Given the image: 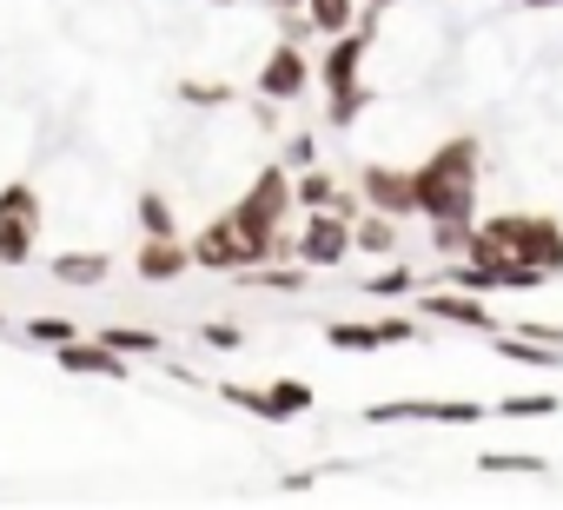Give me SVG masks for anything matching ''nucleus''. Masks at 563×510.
<instances>
[{
	"label": "nucleus",
	"mask_w": 563,
	"mask_h": 510,
	"mask_svg": "<svg viewBox=\"0 0 563 510\" xmlns=\"http://www.w3.org/2000/svg\"><path fill=\"white\" fill-rule=\"evenodd\" d=\"M477 186H484V140L451 133L411 166L418 219H477Z\"/></svg>",
	"instance_id": "nucleus-1"
},
{
	"label": "nucleus",
	"mask_w": 563,
	"mask_h": 510,
	"mask_svg": "<svg viewBox=\"0 0 563 510\" xmlns=\"http://www.w3.org/2000/svg\"><path fill=\"white\" fill-rule=\"evenodd\" d=\"M299 206H292V166L286 159H265L258 173H252V186L225 206V219H232V232L245 239V259L258 266V259H278V252H292V232H286V219H292Z\"/></svg>",
	"instance_id": "nucleus-2"
},
{
	"label": "nucleus",
	"mask_w": 563,
	"mask_h": 510,
	"mask_svg": "<svg viewBox=\"0 0 563 510\" xmlns=\"http://www.w3.org/2000/svg\"><path fill=\"white\" fill-rule=\"evenodd\" d=\"M464 252H497V259H517L543 279H563V219L556 212H490L471 225Z\"/></svg>",
	"instance_id": "nucleus-3"
},
{
	"label": "nucleus",
	"mask_w": 563,
	"mask_h": 510,
	"mask_svg": "<svg viewBox=\"0 0 563 510\" xmlns=\"http://www.w3.org/2000/svg\"><path fill=\"white\" fill-rule=\"evenodd\" d=\"M41 225H47V206L27 179H8L0 186V273L27 266L41 252Z\"/></svg>",
	"instance_id": "nucleus-4"
},
{
	"label": "nucleus",
	"mask_w": 563,
	"mask_h": 510,
	"mask_svg": "<svg viewBox=\"0 0 563 510\" xmlns=\"http://www.w3.org/2000/svg\"><path fill=\"white\" fill-rule=\"evenodd\" d=\"M292 259H299V266H312V273L345 266V259H352V219H345L339 206L306 212V225L292 232Z\"/></svg>",
	"instance_id": "nucleus-5"
},
{
	"label": "nucleus",
	"mask_w": 563,
	"mask_h": 510,
	"mask_svg": "<svg viewBox=\"0 0 563 510\" xmlns=\"http://www.w3.org/2000/svg\"><path fill=\"white\" fill-rule=\"evenodd\" d=\"M258 100H272V107H292V100H306L312 93V54L299 47V41H272L265 47V60H258Z\"/></svg>",
	"instance_id": "nucleus-6"
},
{
	"label": "nucleus",
	"mask_w": 563,
	"mask_h": 510,
	"mask_svg": "<svg viewBox=\"0 0 563 510\" xmlns=\"http://www.w3.org/2000/svg\"><path fill=\"white\" fill-rule=\"evenodd\" d=\"M411 299H418V319H444V325H457V332H497V325H504V319L490 312V299H484V292H464V286H418Z\"/></svg>",
	"instance_id": "nucleus-7"
},
{
	"label": "nucleus",
	"mask_w": 563,
	"mask_h": 510,
	"mask_svg": "<svg viewBox=\"0 0 563 510\" xmlns=\"http://www.w3.org/2000/svg\"><path fill=\"white\" fill-rule=\"evenodd\" d=\"M358 199H365L372 212H391L398 225H405V219H418L411 166H398V159H365V166H358Z\"/></svg>",
	"instance_id": "nucleus-8"
},
{
	"label": "nucleus",
	"mask_w": 563,
	"mask_h": 510,
	"mask_svg": "<svg viewBox=\"0 0 563 510\" xmlns=\"http://www.w3.org/2000/svg\"><path fill=\"white\" fill-rule=\"evenodd\" d=\"M424 325L418 319H332L325 345L332 352H385V345H418Z\"/></svg>",
	"instance_id": "nucleus-9"
},
{
	"label": "nucleus",
	"mask_w": 563,
	"mask_h": 510,
	"mask_svg": "<svg viewBox=\"0 0 563 510\" xmlns=\"http://www.w3.org/2000/svg\"><path fill=\"white\" fill-rule=\"evenodd\" d=\"M186 252H192V266H199V273H219V279H232L239 266H252V259H245V239L232 232L225 212H212V219L186 239Z\"/></svg>",
	"instance_id": "nucleus-10"
},
{
	"label": "nucleus",
	"mask_w": 563,
	"mask_h": 510,
	"mask_svg": "<svg viewBox=\"0 0 563 510\" xmlns=\"http://www.w3.org/2000/svg\"><path fill=\"white\" fill-rule=\"evenodd\" d=\"M365 60H372V27H345V34L325 41V60L312 67V80H319L325 93H339V87L365 80Z\"/></svg>",
	"instance_id": "nucleus-11"
},
{
	"label": "nucleus",
	"mask_w": 563,
	"mask_h": 510,
	"mask_svg": "<svg viewBox=\"0 0 563 510\" xmlns=\"http://www.w3.org/2000/svg\"><path fill=\"white\" fill-rule=\"evenodd\" d=\"M54 365L60 372H74V378H133V358L126 352H113V345H100V339H67V345H54Z\"/></svg>",
	"instance_id": "nucleus-12"
},
{
	"label": "nucleus",
	"mask_w": 563,
	"mask_h": 510,
	"mask_svg": "<svg viewBox=\"0 0 563 510\" xmlns=\"http://www.w3.org/2000/svg\"><path fill=\"white\" fill-rule=\"evenodd\" d=\"M192 273V252H186V239L173 232V239H140V252H133V279L140 286H179Z\"/></svg>",
	"instance_id": "nucleus-13"
},
{
	"label": "nucleus",
	"mask_w": 563,
	"mask_h": 510,
	"mask_svg": "<svg viewBox=\"0 0 563 510\" xmlns=\"http://www.w3.org/2000/svg\"><path fill=\"white\" fill-rule=\"evenodd\" d=\"M352 252H365V259H391V252H398V219L358 206L352 212Z\"/></svg>",
	"instance_id": "nucleus-14"
},
{
	"label": "nucleus",
	"mask_w": 563,
	"mask_h": 510,
	"mask_svg": "<svg viewBox=\"0 0 563 510\" xmlns=\"http://www.w3.org/2000/svg\"><path fill=\"white\" fill-rule=\"evenodd\" d=\"M47 273H54L60 286H74V292H93V286L113 279V259H107V252H54Z\"/></svg>",
	"instance_id": "nucleus-15"
},
{
	"label": "nucleus",
	"mask_w": 563,
	"mask_h": 510,
	"mask_svg": "<svg viewBox=\"0 0 563 510\" xmlns=\"http://www.w3.org/2000/svg\"><path fill=\"white\" fill-rule=\"evenodd\" d=\"M232 279L252 286V292H306L312 286V266H272V259H258V266H239Z\"/></svg>",
	"instance_id": "nucleus-16"
},
{
	"label": "nucleus",
	"mask_w": 563,
	"mask_h": 510,
	"mask_svg": "<svg viewBox=\"0 0 563 510\" xmlns=\"http://www.w3.org/2000/svg\"><path fill=\"white\" fill-rule=\"evenodd\" d=\"M265 398H272V424L312 418V404H319V391H312L306 378H272V385H265Z\"/></svg>",
	"instance_id": "nucleus-17"
},
{
	"label": "nucleus",
	"mask_w": 563,
	"mask_h": 510,
	"mask_svg": "<svg viewBox=\"0 0 563 510\" xmlns=\"http://www.w3.org/2000/svg\"><path fill=\"white\" fill-rule=\"evenodd\" d=\"M332 107H325V126L332 133H352L358 120H365V107H378V93L365 87V80H352V87H339V93H325Z\"/></svg>",
	"instance_id": "nucleus-18"
},
{
	"label": "nucleus",
	"mask_w": 563,
	"mask_h": 510,
	"mask_svg": "<svg viewBox=\"0 0 563 510\" xmlns=\"http://www.w3.org/2000/svg\"><path fill=\"white\" fill-rule=\"evenodd\" d=\"M339 192H345V186H339V179H332L325 166H299V173H292V206H299V212L339 206Z\"/></svg>",
	"instance_id": "nucleus-19"
},
{
	"label": "nucleus",
	"mask_w": 563,
	"mask_h": 510,
	"mask_svg": "<svg viewBox=\"0 0 563 510\" xmlns=\"http://www.w3.org/2000/svg\"><path fill=\"white\" fill-rule=\"evenodd\" d=\"M93 339L113 345V352H126V358H166V339L153 325H100Z\"/></svg>",
	"instance_id": "nucleus-20"
},
{
	"label": "nucleus",
	"mask_w": 563,
	"mask_h": 510,
	"mask_svg": "<svg viewBox=\"0 0 563 510\" xmlns=\"http://www.w3.org/2000/svg\"><path fill=\"white\" fill-rule=\"evenodd\" d=\"M306 8V21H312V34L319 41H332V34H345V27H358V0H299Z\"/></svg>",
	"instance_id": "nucleus-21"
},
{
	"label": "nucleus",
	"mask_w": 563,
	"mask_h": 510,
	"mask_svg": "<svg viewBox=\"0 0 563 510\" xmlns=\"http://www.w3.org/2000/svg\"><path fill=\"white\" fill-rule=\"evenodd\" d=\"M133 219H140V232H146V239H173V232H179V212H173V199H166V192H153V186L133 199Z\"/></svg>",
	"instance_id": "nucleus-22"
},
{
	"label": "nucleus",
	"mask_w": 563,
	"mask_h": 510,
	"mask_svg": "<svg viewBox=\"0 0 563 510\" xmlns=\"http://www.w3.org/2000/svg\"><path fill=\"white\" fill-rule=\"evenodd\" d=\"M372 299H411L418 286H424V273L418 266H385V273H372V279H358Z\"/></svg>",
	"instance_id": "nucleus-23"
},
{
	"label": "nucleus",
	"mask_w": 563,
	"mask_h": 510,
	"mask_svg": "<svg viewBox=\"0 0 563 510\" xmlns=\"http://www.w3.org/2000/svg\"><path fill=\"white\" fill-rule=\"evenodd\" d=\"M424 225H431V252H438V259H464L477 219H424Z\"/></svg>",
	"instance_id": "nucleus-24"
},
{
	"label": "nucleus",
	"mask_w": 563,
	"mask_h": 510,
	"mask_svg": "<svg viewBox=\"0 0 563 510\" xmlns=\"http://www.w3.org/2000/svg\"><path fill=\"white\" fill-rule=\"evenodd\" d=\"M179 100H186V107H199V113H225L239 93H232L225 80H179Z\"/></svg>",
	"instance_id": "nucleus-25"
},
{
	"label": "nucleus",
	"mask_w": 563,
	"mask_h": 510,
	"mask_svg": "<svg viewBox=\"0 0 563 510\" xmlns=\"http://www.w3.org/2000/svg\"><path fill=\"white\" fill-rule=\"evenodd\" d=\"M219 404H232V411H245V418H258V424H272V398H265V385H219Z\"/></svg>",
	"instance_id": "nucleus-26"
},
{
	"label": "nucleus",
	"mask_w": 563,
	"mask_h": 510,
	"mask_svg": "<svg viewBox=\"0 0 563 510\" xmlns=\"http://www.w3.org/2000/svg\"><path fill=\"white\" fill-rule=\"evenodd\" d=\"M563 398L556 391H517V398H497V418H556Z\"/></svg>",
	"instance_id": "nucleus-27"
},
{
	"label": "nucleus",
	"mask_w": 563,
	"mask_h": 510,
	"mask_svg": "<svg viewBox=\"0 0 563 510\" xmlns=\"http://www.w3.org/2000/svg\"><path fill=\"white\" fill-rule=\"evenodd\" d=\"M424 424H484L477 398H424Z\"/></svg>",
	"instance_id": "nucleus-28"
},
{
	"label": "nucleus",
	"mask_w": 563,
	"mask_h": 510,
	"mask_svg": "<svg viewBox=\"0 0 563 510\" xmlns=\"http://www.w3.org/2000/svg\"><path fill=\"white\" fill-rule=\"evenodd\" d=\"M484 477H543L537 451H484Z\"/></svg>",
	"instance_id": "nucleus-29"
},
{
	"label": "nucleus",
	"mask_w": 563,
	"mask_h": 510,
	"mask_svg": "<svg viewBox=\"0 0 563 510\" xmlns=\"http://www.w3.org/2000/svg\"><path fill=\"white\" fill-rule=\"evenodd\" d=\"M27 339L54 352V345H67V339H80V325H74V319H54V312H41V319H27Z\"/></svg>",
	"instance_id": "nucleus-30"
},
{
	"label": "nucleus",
	"mask_w": 563,
	"mask_h": 510,
	"mask_svg": "<svg viewBox=\"0 0 563 510\" xmlns=\"http://www.w3.org/2000/svg\"><path fill=\"white\" fill-rule=\"evenodd\" d=\"M199 345H212V352H239L245 332H239L232 319H206V325H199Z\"/></svg>",
	"instance_id": "nucleus-31"
},
{
	"label": "nucleus",
	"mask_w": 563,
	"mask_h": 510,
	"mask_svg": "<svg viewBox=\"0 0 563 510\" xmlns=\"http://www.w3.org/2000/svg\"><path fill=\"white\" fill-rule=\"evenodd\" d=\"M278 159H286L292 173H299V166H319V133H292V140H286V153H278Z\"/></svg>",
	"instance_id": "nucleus-32"
},
{
	"label": "nucleus",
	"mask_w": 563,
	"mask_h": 510,
	"mask_svg": "<svg viewBox=\"0 0 563 510\" xmlns=\"http://www.w3.org/2000/svg\"><path fill=\"white\" fill-rule=\"evenodd\" d=\"M405 8V0H365V14H358V27H372V41H378V21L385 14H398Z\"/></svg>",
	"instance_id": "nucleus-33"
},
{
	"label": "nucleus",
	"mask_w": 563,
	"mask_h": 510,
	"mask_svg": "<svg viewBox=\"0 0 563 510\" xmlns=\"http://www.w3.org/2000/svg\"><path fill=\"white\" fill-rule=\"evenodd\" d=\"M517 339H537V345H563V325H537V319H530V325H517Z\"/></svg>",
	"instance_id": "nucleus-34"
},
{
	"label": "nucleus",
	"mask_w": 563,
	"mask_h": 510,
	"mask_svg": "<svg viewBox=\"0 0 563 510\" xmlns=\"http://www.w3.org/2000/svg\"><path fill=\"white\" fill-rule=\"evenodd\" d=\"M523 14H550V8H563V0H517Z\"/></svg>",
	"instance_id": "nucleus-35"
},
{
	"label": "nucleus",
	"mask_w": 563,
	"mask_h": 510,
	"mask_svg": "<svg viewBox=\"0 0 563 510\" xmlns=\"http://www.w3.org/2000/svg\"><path fill=\"white\" fill-rule=\"evenodd\" d=\"M265 8H272V14H292V8H299V0H265Z\"/></svg>",
	"instance_id": "nucleus-36"
},
{
	"label": "nucleus",
	"mask_w": 563,
	"mask_h": 510,
	"mask_svg": "<svg viewBox=\"0 0 563 510\" xmlns=\"http://www.w3.org/2000/svg\"><path fill=\"white\" fill-rule=\"evenodd\" d=\"M212 8H239V0H212Z\"/></svg>",
	"instance_id": "nucleus-37"
},
{
	"label": "nucleus",
	"mask_w": 563,
	"mask_h": 510,
	"mask_svg": "<svg viewBox=\"0 0 563 510\" xmlns=\"http://www.w3.org/2000/svg\"><path fill=\"white\" fill-rule=\"evenodd\" d=\"M0 332H8V312H0Z\"/></svg>",
	"instance_id": "nucleus-38"
}]
</instances>
